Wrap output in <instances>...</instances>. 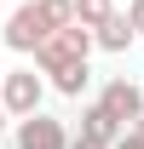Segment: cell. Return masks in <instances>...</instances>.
<instances>
[{"mask_svg": "<svg viewBox=\"0 0 144 149\" xmlns=\"http://www.w3.org/2000/svg\"><path fill=\"white\" fill-rule=\"evenodd\" d=\"M69 149H109V143H98V138H87V132H75V138H69Z\"/></svg>", "mask_w": 144, "mask_h": 149, "instance_id": "obj_11", "label": "cell"}, {"mask_svg": "<svg viewBox=\"0 0 144 149\" xmlns=\"http://www.w3.org/2000/svg\"><path fill=\"white\" fill-rule=\"evenodd\" d=\"M29 57H35L40 74L64 69V63H81V57H92V29H87V23H64V29H52Z\"/></svg>", "mask_w": 144, "mask_h": 149, "instance_id": "obj_2", "label": "cell"}, {"mask_svg": "<svg viewBox=\"0 0 144 149\" xmlns=\"http://www.w3.org/2000/svg\"><path fill=\"white\" fill-rule=\"evenodd\" d=\"M121 6L115 0H75V23H87V29H98L104 17H115Z\"/></svg>", "mask_w": 144, "mask_h": 149, "instance_id": "obj_9", "label": "cell"}, {"mask_svg": "<svg viewBox=\"0 0 144 149\" xmlns=\"http://www.w3.org/2000/svg\"><path fill=\"white\" fill-rule=\"evenodd\" d=\"M64 23H75V0H23L18 12L6 17V29H0V40L12 46V52H35L40 40L52 35V29H64Z\"/></svg>", "mask_w": 144, "mask_h": 149, "instance_id": "obj_1", "label": "cell"}, {"mask_svg": "<svg viewBox=\"0 0 144 149\" xmlns=\"http://www.w3.org/2000/svg\"><path fill=\"white\" fill-rule=\"evenodd\" d=\"M0 132H6V109H0Z\"/></svg>", "mask_w": 144, "mask_h": 149, "instance_id": "obj_14", "label": "cell"}, {"mask_svg": "<svg viewBox=\"0 0 144 149\" xmlns=\"http://www.w3.org/2000/svg\"><path fill=\"white\" fill-rule=\"evenodd\" d=\"M98 103L109 109V120L133 126V120H138V109H144V86H138V80H127V74H115L104 92H98Z\"/></svg>", "mask_w": 144, "mask_h": 149, "instance_id": "obj_5", "label": "cell"}, {"mask_svg": "<svg viewBox=\"0 0 144 149\" xmlns=\"http://www.w3.org/2000/svg\"><path fill=\"white\" fill-rule=\"evenodd\" d=\"M109 149H144V143H138V132H121V138H115Z\"/></svg>", "mask_w": 144, "mask_h": 149, "instance_id": "obj_12", "label": "cell"}, {"mask_svg": "<svg viewBox=\"0 0 144 149\" xmlns=\"http://www.w3.org/2000/svg\"><path fill=\"white\" fill-rule=\"evenodd\" d=\"M40 97H46V80H40L35 69H6V74H0V109H6V120L35 115Z\"/></svg>", "mask_w": 144, "mask_h": 149, "instance_id": "obj_3", "label": "cell"}, {"mask_svg": "<svg viewBox=\"0 0 144 149\" xmlns=\"http://www.w3.org/2000/svg\"><path fill=\"white\" fill-rule=\"evenodd\" d=\"M81 132H87V138H98V143H115L127 126H121V120H109V109L98 103V97H92L87 109H81Z\"/></svg>", "mask_w": 144, "mask_h": 149, "instance_id": "obj_7", "label": "cell"}, {"mask_svg": "<svg viewBox=\"0 0 144 149\" xmlns=\"http://www.w3.org/2000/svg\"><path fill=\"white\" fill-rule=\"evenodd\" d=\"M127 23H133V35L144 40V0H133V6H127Z\"/></svg>", "mask_w": 144, "mask_h": 149, "instance_id": "obj_10", "label": "cell"}, {"mask_svg": "<svg viewBox=\"0 0 144 149\" xmlns=\"http://www.w3.org/2000/svg\"><path fill=\"white\" fill-rule=\"evenodd\" d=\"M133 23H127V12H115V17H104L98 23V29H92V46H98V52H127V46H133Z\"/></svg>", "mask_w": 144, "mask_h": 149, "instance_id": "obj_6", "label": "cell"}, {"mask_svg": "<svg viewBox=\"0 0 144 149\" xmlns=\"http://www.w3.org/2000/svg\"><path fill=\"white\" fill-rule=\"evenodd\" d=\"M12 143L18 149H69V126L52 120L46 109H35V115H18L12 120Z\"/></svg>", "mask_w": 144, "mask_h": 149, "instance_id": "obj_4", "label": "cell"}, {"mask_svg": "<svg viewBox=\"0 0 144 149\" xmlns=\"http://www.w3.org/2000/svg\"><path fill=\"white\" fill-rule=\"evenodd\" d=\"M87 86H92L87 57H81V63H64V69H52V92H64V97H81Z\"/></svg>", "mask_w": 144, "mask_h": 149, "instance_id": "obj_8", "label": "cell"}, {"mask_svg": "<svg viewBox=\"0 0 144 149\" xmlns=\"http://www.w3.org/2000/svg\"><path fill=\"white\" fill-rule=\"evenodd\" d=\"M127 132H138V143H144V109H138V120H133V126H127Z\"/></svg>", "mask_w": 144, "mask_h": 149, "instance_id": "obj_13", "label": "cell"}]
</instances>
